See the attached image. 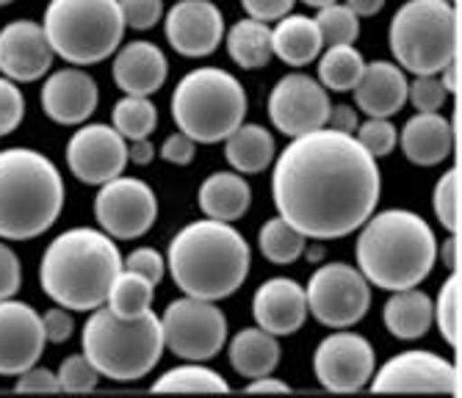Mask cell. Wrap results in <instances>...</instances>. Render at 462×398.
Masks as SVG:
<instances>
[{
	"label": "cell",
	"instance_id": "obj_3",
	"mask_svg": "<svg viewBox=\"0 0 462 398\" xmlns=\"http://www.w3.org/2000/svg\"><path fill=\"white\" fill-rule=\"evenodd\" d=\"M249 263L252 252L246 238L230 221L205 216L178 230L170 244L166 269L183 296L219 301L246 282Z\"/></svg>",
	"mask_w": 462,
	"mask_h": 398
},
{
	"label": "cell",
	"instance_id": "obj_30",
	"mask_svg": "<svg viewBox=\"0 0 462 398\" xmlns=\"http://www.w3.org/2000/svg\"><path fill=\"white\" fill-rule=\"evenodd\" d=\"M227 56L241 69H263L272 64V25L261 20H238L230 31H225Z\"/></svg>",
	"mask_w": 462,
	"mask_h": 398
},
{
	"label": "cell",
	"instance_id": "obj_54",
	"mask_svg": "<svg viewBox=\"0 0 462 398\" xmlns=\"http://www.w3.org/2000/svg\"><path fill=\"white\" fill-rule=\"evenodd\" d=\"M438 257H443V265L448 272H454L457 269V241L446 238L443 244H438Z\"/></svg>",
	"mask_w": 462,
	"mask_h": 398
},
{
	"label": "cell",
	"instance_id": "obj_46",
	"mask_svg": "<svg viewBox=\"0 0 462 398\" xmlns=\"http://www.w3.org/2000/svg\"><path fill=\"white\" fill-rule=\"evenodd\" d=\"M42 329H45L48 343H67L75 332V319L72 310L67 307H51L45 316H42Z\"/></svg>",
	"mask_w": 462,
	"mask_h": 398
},
{
	"label": "cell",
	"instance_id": "obj_9",
	"mask_svg": "<svg viewBox=\"0 0 462 398\" xmlns=\"http://www.w3.org/2000/svg\"><path fill=\"white\" fill-rule=\"evenodd\" d=\"M388 44L412 75H438L457 59V9L448 0H407L391 20Z\"/></svg>",
	"mask_w": 462,
	"mask_h": 398
},
{
	"label": "cell",
	"instance_id": "obj_29",
	"mask_svg": "<svg viewBox=\"0 0 462 398\" xmlns=\"http://www.w3.org/2000/svg\"><path fill=\"white\" fill-rule=\"evenodd\" d=\"M277 142L263 125L241 122L225 139V158L238 174H261L274 163Z\"/></svg>",
	"mask_w": 462,
	"mask_h": 398
},
{
	"label": "cell",
	"instance_id": "obj_50",
	"mask_svg": "<svg viewBox=\"0 0 462 398\" xmlns=\"http://www.w3.org/2000/svg\"><path fill=\"white\" fill-rule=\"evenodd\" d=\"M357 125H360V119H357V108H352V106H332L324 127L341 130V133H352V136H355Z\"/></svg>",
	"mask_w": 462,
	"mask_h": 398
},
{
	"label": "cell",
	"instance_id": "obj_12",
	"mask_svg": "<svg viewBox=\"0 0 462 398\" xmlns=\"http://www.w3.org/2000/svg\"><path fill=\"white\" fill-rule=\"evenodd\" d=\"M97 189L95 218L106 236L114 241H136L152 230L158 218V197L144 180L119 174Z\"/></svg>",
	"mask_w": 462,
	"mask_h": 398
},
{
	"label": "cell",
	"instance_id": "obj_13",
	"mask_svg": "<svg viewBox=\"0 0 462 398\" xmlns=\"http://www.w3.org/2000/svg\"><path fill=\"white\" fill-rule=\"evenodd\" d=\"M313 371L324 390L332 393H357L368 387L376 371V354L368 338L357 332H332L313 354Z\"/></svg>",
	"mask_w": 462,
	"mask_h": 398
},
{
	"label": "cell",
	"instance_id": "obj_15",
	"mask_svg": "<svg viewBox=\"0 0 462 398\" xmlns=\"http://www.w3.org/2000/svg\"><path fill=\"white\" fill-rule=\"evenodd\" d=\"M67 166L87 186H103L125 174L128 166V142L114 125H83L67 142Z\"/></svg>",
	"mask_w": 462,
	"mask_h": 398
},
{
	"label": "cell",
	"instance_id": "obj_33",
	"mask_svg": "<svg viewBox=\"0 0 462 398\" xmlns=\"http://www.w3.org/2000/svg\"><path fill=\"white\" fill-rule=\"evenodd\" d=\"M305 246H308V238L288 225L282 216H274L269 218L266 225L261 227V236H258V249L261 255L274 263V265H291L297 263L302 255H305Z\"/></svg>",
	"mask_w": 462,
	"mask_h": 398
},
{
	"label": "cell",
	"instance_id": "obj_23",
	"mask_svg": "<svg viewBox=\"0 0 462 398\" xmlns=\"http://www.w3.org/2000/svg\"><path fill=\"white\" fill-rule=\"evenodd\" d=\"M407 72L396 61H371L352 88L355 106L365 116H396L407 106Z\"/></svg>",
	"mask_w": 462,
	"mask_h": 398
},
{
	"label": "cell",
	"instance_id": "obj_57",
	"mask_svg": "<svg viewBox=\"0 0 462 398\" xmlns=\"http://www.w3.org/2000/svg\"><path fill=\"white\" fill-rule=\"evenodd\" d=\"M448 4H454V0H448Z\"/></svg>",
	"mask_w": 462,
	"mask_h": 398
},
{
	"label": "cell",
	"instance_id": "obj_34",
	"mask_svg": "<svg viewBox=\"0 0 462 398\" xmlns=\"http://www.w3.org/2000/svg\"><path fill=\"white\" fill-rule=\"evenodd\" d=\"M111 119H114V130L125 142L150 139V133H155V127H158V108L152 106L150 97L125 95L114 106Z\"/></svg>",
	"mask_w": 462,
	"mask_h": 398
},
{
	"label": "cell",
	"instance_id": "obj_47",
	"mask_svg": "<svg viewBox=\"0 0 462 398\" xmlns=\"http://www.w3.org/2000/svg\"><path fill=\"white\" fill-rule=\"evenodd\" d=\"M14 387L20 393H59L61 390L59 376L51 368H39V366H31L28 371H23L17 376V384Z\"/></svg>",
	"mask_w": 462,
	"mask_h": 398
},
{
	"label": "cell",
	"instance_id": "obj_31",
	"mask_svg": "<svg viewBox=\"0 0 462 398\" xmlns=\"http://www.w3.org/2000/svg\"><path fill=\"white\" fill-rule=\"evenodd\" d=\"M319 83L329 92H352L363 75V56L355 44H327L319 53Z\"/></svg>",
	"mask_w": 462,
	"mask_h": 398
},
{
	"label": "cell",
	"instance_id": "obj_1",
	"mask_svg": "<svg viewBox=\"0 0 462 398\" xmlns=\"http://www.w3.org/2000/svg\"><path fill=\"white\" fill-rule=\"evenodd\" d=\"M383 177L352 133L319 127L274 155L272 199L277 216L305 238L335 241L355 230L376 210Z\"/></svg>",
	"mask_w": 462,
	"mask_h": 398
},
{
	"label": "cell",
	"instance_id": "obj_56",
	"mask_svg": "<svg viewBox=\"0 0 462 398\" xmlns=\"http://www.w3.org/2000/svg\"><path fill=\"white\" fill-rule=\"evenodd\" d=\"M9 4H14V0H0V6H9Z\"/></svg>",
	"mask_w": 462,
	"mask_h": 398
},
{
	"label": "cell",
	"instance_id": "obj_6",
	"mask_svg": "<svg viewBox=\"0 0 462 398\" xmlns=\"http://www.w3.org/2000/svg\"><path fill=\"white\" fill-rule=\"evenodd\" d=\"M80 343L100 376L114 382H139L158 366L163 354L161 319L152 310L142 319H119L100 304L83 324Z\"/></svg>",
	"mask_w": 462,
	"mask_h": 398
},
{
	"label": "cell",
	"instance_id": "obj_5",
	"mask_svg": "<svg viewBox=\"0 0 462 398\" xmlns=\"http://www.w3.org/2000/svg\"><path fill=\"white\" fill-rule=\"evenodd\" d=\"M64 210L59 166L28 147L0 150V238L31 241L45 236Z\"/></svg>",
	"mask_w": 462,
	"mask_h": 398
},
{
	"label": "cell",
	"instance_id": "obj_36",
	"mask_svg": "<svg viewBox=\"0 0 462 398\" xmlns=\"http://www.w3.org/2000/svg\"><path fill=\"white\" fill-rule=\"evenodd\" d=\"M313 17L324 44H355L360 36V17L346 4H329L316 9Z\"/></svg>",
	"mask_w": 462,
	"mask_h": 398
},
{
	"label": "cell",
	"instance_id": "obj_51",
	"mask_svg": "<svg viewBox=\"0 0 462 398\" xmlns=\"http://www.w3.org/2000/svg\"><path fill=\"white\" fill-rule=\"evenodd\" d=\"M155 158V147L150 144V139H136L128 144V163H136V166H150Z\"/></svg>",
	"mask_w": 462,
	"mask_h": 398
},
{
	"label": "cell",
	"instance_id": "obj_4",
	"mask_svg": "<svg viewBox=\"0 0 462 398\" xmlns=\"http://www.w3.org/2000/svg\"><path fill=\"white\" fill-rule=\"evenodd\" d=\"M122 272V255L111 236L95 227H72L51 241L39 263V285L48 299L75 313L106 304Z\"/></svg>",
	"mask_w": 462,
	"mask_h": 398
},
{
	"label": "cell",
	"instance_id": "obj_26",
	"mask_svg": "<svg viewBox=\"0 0 462 398\" xmlns=\"http://www.w3.org/2000/svg\"><path fill=\"white\" fill-rule=\"evenodd\" d=\"M383 321H385L388 332L399 340L424 338L435 321L432 296L418 288L391 291V299L383 307Z\"/></svg>",
	"mask_w": 462,
	"mask_h": 398
},
{
	"label": "cell",
	"instance_id": "obj_52",
	"mask_svg": "<svg viewBox=\"0 0 462 398\" xmlns=\"http://www.w3.org/2000/svg\"><path fill=\"white\" fill-rule=\"evenodd\" d=\"M246 393H291V387L277 379V376H258V379H249L246 384Z\"/></svg>",
	"mask_w": 462,
	"mask_h": 398
},
{
	"label": "cell",
	"instance_id": "obj_41",
	"mask_svg": "<svg viewBox=\"0 0 462 398\" xmlns=\"http://www.w3.org/2000/svg\"><path fill=\"white\" fill-rule=\"evenodd\" d=\"M446 97H448V92L443 88L438 75H415L412 83H407V100L412 103L415 111H421V114L440 111Z\"/></svg>",
	"mask_w": 462,
	"mask_h": 398
},
{
	"label": "cell",
	"instance_id": "obj_14",
	"mask_svg": "<svg viewBox=\"0 0 462 398\" xmlns=\"http://www.w3.org/2000/svg\"><path fill=\"white\" fill-rule=\"evenodd\" d=\"M329 108L327 88L305 72L280 78L269 95V119L288 139L324 127Z\"/></svg>",
	"mask_w": 462,
	"mask_h": 398
},
{
	"label": "cell",
	"instance_id": "obj_48",
	"mask_svg": "<svg viewBox=\"0 0 462 398\" xmlns=\"http://www.w3.org/2000/svg\"><path fill=\"white\" fill-rule=\"evenodd\" d=\"M194 155H197V142L189 139L186 133H180V130L172 133V136L161 144V158H163L166 163L189 166V163L194 161Z\"/></svg>",
	"mask_w": 462,
	"mask_h": 398
},
{
	"label": "cell",
	"instance_id": "obj_37",
	"mask_svg": "<svg viewBox=\"0 0 462 398\" xmlns=\"http://www.w3.org/2000/svg\"><path fill=\"white\" fill-rule=\"evenodd\" d=\"M432 307H435L432 324H438L443 340L451 348H457V343H459V274H457V269L446 277V282L438 293V301H432Z\"/></svg>",
	"mask_w": 462,
	"mask_h": 398
},
{
	"label": "cell",
	"instance_id": "obj_2",
	"mask_svg": "<svg viewBox=\"0 0 462 398\" xmlns=\"http://www.w3.org/2000/svg\"><path fill=\"white\" fill-rule=\"evenodd\" d=\"M357 269L368 285L404 291L421 285L438 260V238L430 221L404 208L371 213L357 236Z\"/></svg>",
	"mask_w": 462,
	"mask_h": 398
},
{
	"label": "cell",
	"instance_id": "obj_40",
	"mask_svg": "<svg viewBox=\"0 0 462 398\" xmlns=\"http://www.w3.org/2000/svg\"><path fill=\"white\" fill-rule=\"evenodd\" d=\"M59 384L67 393H92L100 382V371L92 366L87 354H69L59 366Z\"/></svg>",
	"mask_w": 462,
	"mask_h": 398
},
{
	"label": "cell",
	"instance_id": "obj_25",
	"mask_svg": "<svg viewBox=\"0 0 462 398\" xmlns=\"http://www.w3.org/2000/svg\"><path fill=\"white\" fill-rule=\"evenodd\" d=\"M324 51V42L313 17L285 14L272 28V53L288 67H308Z\"/></svg>",
	"mask_w": 462,
	"mask_h": 398
},
{
	"label": "cell",
	"instance_id": "obj_10",
	"mask_svg": "<svg viewBox=\"0 0 462 398\" xmlns=\"http://www.w3.org/2000/svg\"><path fill=\"white\" fill-rule=\"evenodd\" d=\"M163 348L186 363H205L217 357L227 343V319L217 301L183 296L175 299L161 316Z\"/></svg>",
	"mask_w": 462,
	"mask_h": 398
},
{
	"label": "cell",
	"instance_id": "obj_17",
	"mask_svg": "<svg viewBox=\"0 0 462 398\" xmlns=\"http://www.w3.org/2000/svg\"><path fill=\"white\" fill-rule=\"evenodd\" d=\"M163 33L172 51L186 59H205L217 53L225 39V17L214 0H178L163 14Z\"/></svg>",
	"mask_w": 462,
	"mask_h": 398
},
{
	"label": "cell",
	"instance_id": "obj_49",
	"mask_svg": "<svg viewBox=\"0 0 462 398\" xmlns=\"http://www.w3.org/2000/svg\"><path fill=\"white\" fill-rule=\"evenodd\" d=\"M293 4H297V0H241L244 12L252 20H261V23H277L280 17L291 14Z\"/></svg>",
	"mask_w": 462,
	"mask_h": 398
},
{
	"label": "cell",
	"instance_id": "obj_42",
	"mask_svg": "<svg viewBox=\"0 0 462 398\" xmlns=\"http://www.w3.org/2000/svg\"><path fill=\"white\" fill-rule=\"evenodd\" d=\"M23 116H25V97L20 92V86L6 75H0V139L17 130Z\"/></svg>",
	"mask_w": 462,
	"mask_h": 398
},
{
	"label": "cell",
	"instance_id": "obj_8",
	"mask_svg": "<svg viewBox=\"0 0 462 398\" xmlns=\"http://www.w3.org/2000/svg\"><path fill=\"white\" fill-rule=\"evenodd\" d=\"M42 28L59 59L92 67L116 53L128 25L119 0H51Z\"/></svg>",
	"mask_w": 462,
	"mask_h": 398
},
{
	"label": "cell",
	"instance_id": "obj_45",
	"mask_svg": "<svg viewBox=\"0 0 462 398\" xmlns=\"http://www.w3.org/2000/svg\"><path fill=\"white\" fill-rule=\"evenodd\" d=\"M20 285H23V263L17 252L0 238V301L17 296Z\"/></svg>",
	"mask_w": 462,
	"mask_h": 398
},
{
	"label": "cell",
	"instance_id": "obj_28",
	"mask_svg": "<svg viewBox=\"0 0 462 398\" xmlns=\"http://www.w3.org/2000/svg\"><path fill=\"white\" fill-rule=\"evenodd\" d=\"M199 210L208 218L236 221L249 210L252 189L238 171H214L199 186Z\"/></svg>",
	"mask_w": 462,
	"mask_h": 398
},
{
	"label": "cell",
	"instance_id": "obj_53",
	"mask_svg": "<svg viewBox=\"0 0 462 398\" xmlns=\"http://www.w3.org/2000/svg\"><path fill=\"white\" fill-rule=\"evenodd\" d=\"M346 6L357 14V17H374L385 9V0H346Z\"/></svg>",
	"mask_w": 462,
	"mask_h": 398
},
{
	"label": "cell",
	"instance_id": "obj_32",
	"mask_svg": "<svg viewBox=\"0 0 462 398\" xmlns=\"http://www.w3.org/2000/svg\"><path fill=\"white\" fill-rule=\"evenodd\" d=\"M152 299H155V285L147 277L122 269L108 291L106 307L119 319H142L152 310Z\"/></svg>",
	"mask_w": 462,
	"mask_h": 398
},
{
	"label": "cell",
	"instance_id": "obj_27",
	"mask_svg": "<svg viewBox=\"0 0 462 398\" xmlns=\"http://www.w3.org/2000/svg\"><path fill=\"white\" fill-rule=\"evenodd\" d=\"M227 354L236 374L246 379H258L277 371L282 348H280V338H274L272 332L261 327H246L227 343Z\"/></svg>",
	"mask_w": 462,
	"mask_h": 398
},
{
	"label": "cell",
	"instance_id": "obj_18",
	"mask_svg": "<svg viewBox=\"0 0 462 398\" xmlns=\"http://www.w3.org/2000/svg\"><path fill=\"white\" fill-rule=\"evenodd\" d=\"M45 329L42 316L25 301H0V376H20L45 351Z\"/></svg>",
	"mask_w": 462,
	"mask_h": 398
},
{
	"label": "cell",
	"instance_id": "obj_21",
	"mask_svg": "<svg viewBox=\"0 0 462 398\" xmlns=\"http://www.w3.org/2000/svg\"><path fill=\"white\" fill-rule=\"evenodd\" d=\"M252 316H255L261 329L272 332L274 338L300 332L308 321L305 288L291 277L266 280L252 296Z\"/></svg>",
	"mask_w": 462,
	"mask_h": 398
},
{
	"label": "cell",
	"instance_id": "obj_22",
	"mask_svg": "<svg viewBox=\"0 0 462 398\" xmlns=\"http://www.w3.org/2000/svg\"><path fill=\"white\" fill-rule=\"evenodd\" d=\"M166 72H170V64H166L163 51L152 42L119 44L114 53L111 75L116 88H122V95H139V97L155 95L166 83Z\"/></svg>",
	"mask_w": 462,
	"mask_h": 398
},
{
	"label": "cell",
	"instance_id": "obj_39",
	"mask_svg": "<svg viewBox=\"0 0 462 398\" xmlns=\"http://www.w3.org/2000/svg\"><path fill=\"white\" fill-rule=\"evenodd\" d=\"M432 208H435L438 221L448 233L459 227V171L457 169H448L438 180L432 191Z\"/></svg>",
	"mask_w": 462,
	"mask_h": 398
},
{
	"label": "cell",
	"instance_id": "obj_16",
	"mask_svg": "<svg viewBox=\"0 0 462 398\" xmlns=\"http://www.w3.org/2000/svg\"><path fill=\"white\" fill-rule=\"evenodd\" d=\"M376 393H446L459 395L457 368L432 351H402L371 376Z\"/></svg>",
	"mask_w": 462,
	"mask_h": 398
},
{
	"label": "cell",
	"instance_id": "obj_35",
	"mask_svg": "<svg viewBox=\"0 0 462 398\" xmlns=\"http://www.w3.org/2000/svg\"><path fill=\"white\" fill-rule=\"evenodd\" d=\"M155 393H227L230 384L222 374L205 368L199 363H186L170 368L152 384Z\"/></svg>",
	"mask_w": 462,
	"mask_h": 398
},
{
	"label": "cell",
	"instance_id": "obj_11",
	"mask_svg": "<svg viewBox=\"0 0 462 398\" xmlns=\"http://www.w3.org/2000/svg\"><path fill=\"white\" fill-rule=\"evenodd\" d=\"M308 316L329 329H349L360 324L371 307V285L360 269L346 263H327L313 272L308 288Z\"/></svg>",
	"mask_w": 462,
	"mask_h": 398
},
{
	"label": "cell",
	"instance_id": "obj_44",
	"mask_svg": "<svg viewBox=\"0 0 462 398\" xmlns=\"http://www.w3.org/2000/svg\"><path fill=\"white\" fill-rule=\"evenodd\" d=\"M122 269L147 277L152 285H161L163 277H166V257L158 249H152V246H139V249H134L128 257L122 260Z\"/></svg>",
	"mask_w": 462,
	"mask_h": 398
},
{
	"label": "cell",
	"instance_id": "obj_38",
	"mask_svg": "<svg viewBox=\"0 0 462 398\" xmlns=\"http://www.w3.org/2000/svg\"><path fill=\"white\" fill-rule=\"evenodd\" d=\"M355 139L360 142V147L371 155V158H385L393 153V147L399 144V130L393 127L391 119L385 116H368L365 122L357 125Z\"/></svg>",
	"mask_w": 462,
	"mask_h": 398
},
{
	"label": "cell",
	"instance_id": "obj_43",
	"mask_svg": "<svg viewBox=\"0 0 462 398\" xmlns=\"http://www.w3.org/2000/svg\"><path fill=\"white\" fill-rule=\"evenodd\" d=\"M119 9L134 31H150L163 20V0H119Z\"/></svg>",
	"mask_w": 462,
	"mask_h": 398
},
{
	"label": "cell",
	"instance_id": "obj_7",
	"mask_svg": "<svg viewBox=\"0 0 462 398\" xmlns=\"http://www.w3.org/2000/svg\"><path fill=\"white\" fill-rule=\"evenodd\" d=\"M246 116L241 80L222 67H197L172 92V119L197 144L225 142Z\"/></svg>",
	"mask_w": 462,
	"mask_h": 398
},
{
	"label": "cell",
	"instance_id": "obj_19",
	"mask_svg": "<svg viewBox=\"0 0 462 398\" xmlns=\"http://www.w3.org/2000/svg\"><path fill=\"white\" fill-rule=\"evenodd\" d=\"M53 48L42 23L14 20L0 28V75L14 83H33L53 67Z\"/></svg>",
	"mask_w": 462,
	"mask_h": 398
},
{
	"label": "cell",
	"instance_id": "obj_55",
	"mask_svg": "<svg viewBox=\"0 0 462 398\" xmlns=\"http://www.w3.org/2000/svg\"><path fill=\"white\" fill-rule=\"evenodd\" d=\"M302 4H308L313 9H321V6H329V4H338V0H302Z\"/></svg>",
	"mask_w": 462,
	"mask_h": 398
},
{
	"label": "cell",
	"instance_id": "obj_20",
	"mask_svg": "<svg viewBox=\"0 0 462 398\" xmlns=\"http://www.w3.org/2000/svg\"><path fill=\"white\" fill-rule=\"evenodd\" d=\"M97 80L80 67L56 69L42 86V111L56 125H83L97 111Z\"/></svg>",
	"mask_w": 462,
	"mask_h": 398
},
{
	"label": "cell",
	"instance_id": "obj_24",
	"mask_svg": "<svg viewBox=\"0 0 462 398\" xmlns=\"http://www.w3.org/2000/svg\"><path fill=\"white\" fill-rule=\"evenodd\" d=\"M399 144L410 163L438 166L454 150V127L438 111H432V114L418 111L415 116H410L404 122V127L399 133Z\"/></svg>",
	"mask_w": 462,
	"mask_h": 398
}]
</instances>
